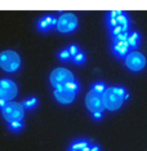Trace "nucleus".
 I'll list each match as a JSON object with an SVG mask.
<instances>
[{
    "label": "nucleus",
    "instance_id": "nucleus-19",
    "mask_svg": "<svg viewBox=\"0 0 147 151\" xmlns=\"http://www.w3.org/2000/svg\"><path fill=\"white\" fill-rule=\"evenodd\" d=\"M8 128L14 133H18L19 130L23 128V122H13V123H9L8 124Z\"/></svg>",
    "mask_w": 147,
    "mask_h": 151
},
{
    "label": "nucleus",
    "instance_id": "nucleus-23",
    "mask_svg": "<svg viewBox=\"0 0 147 151\" xmlns=\"http://www.w3.org/2000/svg\"><path fill=\"white\" fill-rule=\"evenodd\" d=\"M6 104H8V102H6V101H4V99H0V111H1V110L5 107Z\"/></svg>",
    "mask_w": 147,
    "mask_h": 151
},
{
    "label": "nucleus",
    "instance_id": "nucleus-1",
    "mask_svg": "<svg viewBox=\"0 0 147 151\" xmlns=\"http://www.w3.org/2000/svg\"><path fill=\"white\" fill-rule=\"evenodd\" d=\"M106 26H107L108 31H110L111 37H116L121 34L131 31V18L124 11H110L106 16Z\"/></svg>",
    "mask_w": 147,
    "mask_h": 151
},
{
    "label": "nucleus",
    "instance_id": "nucleus-10",
    "mask_svg": "<svg viewBox=\"0 0 147 151\" xmlns=\"http://www.w3.org/2000/svg\"><path fill=\"white\" fill-rule=\"evenodd\" d=\"M85 106H87V109L89 110L92 114H94V112H102L105 110L103 96L89 91L87 93V96H85Z\"/></svg>",
    "mask_w": 147,
    "mask_h": 151
},
{
    "label": "nucleus",
    "instance_id": "nucleus-5",
    "mask_svg": "<svg viewBox=\"0 0 147 151\" xmlns=\"http://www.w3.org/2000/svg\"><path fill=\"white\" fill-rule=\"evenodd\" d=\"M49 81L53 89H57V88L63 87V85L74 83V81H76V79H75L74 74L70 70L63 68V67H57L50 73Z\"/></svg>",
    "mask_w": 147,
    "mask_h": 151
},
{
    "label": "nucleus",
    "instance_id": "nucleus-3",
    "mask_svg": "<svg viewBox=\"0 0 147 151\" xmlns=\"http://www.w3.org/2000/svg\"><path fill=\"white\" fill-rule=\"evenodd\" d=\"M79 91H80L79 83H77V81H74V83L63 85V87H61V88L53 89V96H54V98H56V101L58 104L70 105L75 101Z\"/></svg>",
    "mask_w": 147,
    "mask_h": 151
},
{
    "label": "nucleus",
    "instance_id": "nucleus-8",
    "mask_svg": "<svg viewBox=\"0 0 147 151\" xmlns=\"http://www.w3.org/2000/svg\"><path fill=\"white\" fill-rule=\"evenodd\" d=\"M124 63L133 73H139V71H142L146 67L147 60H146L145 54H142L139 50H132L124 58Z\"/></svg>",
    "mask_w": 147,
    "mask_h": 151
},
{
    "label": "nucleus",
    "instance_id": "nucleus-18",
    "mask_svg": "<svg viewBox=\"0 0 147 151\" xmlns=\"http://www.w3.org/2000/svg\"><path fill=\"white\" fill-rule=\"evenodd\" d=\"M85 61H87V56H85L83 52L77 53L76 56L72 58V62H74L75 65H77V66H81V65H84V63H85Z\"/></svg>",
    "mask_w": 147,
    "mask_h": 151
},
{
    "label": "nucleus",
    "instance_id": "nucleus-12",
    "mask_svg": "<svg viewBox=\"0 0 147 151\" xmlns=\"http://www.w3.org/2000/svg\"><path fill=\"white\" fill-rule=\"evenodd\" d=\"M57 26V18L54 16H45L36 22V29L40 32H48L50 29Z\"/></svg>",
    "mask_w": 147,
    "mask_h": 151
},
{
    "label": "nucleus",
    "instance_id": "nucleus-15",
    "mask_svg": "<svg viewBox=\"0 0 147 151\" xmlns=\"http://www.w3.org/2000/svg\"><path fill=\"white\" fill-rule=\"evenodd\" d=\"M106 89H107V87H106V84L103 83V81H97V83L92 84L90 91L94 92V93H97V94L103 96V93L106 92Z\"/></svg>",
    "mask_w": 147,
    "mask_h": 151
},
{
    "label": "nucleus",
    "instance_id": "nucleus-13",
    "mask_svg": "<svg viewBox=\"0 0 147 151\" xmlns=\"http://www.w3.org/2000/svg\"><path fill=\"white\" fill-rule=\"evenodd\" d=\"M92 146V142L87 138H79L75 139L70 143L68 146V151H88Z\"/></svg>",
    "mask_w": 147,
    "mask_h": 151
},
{
    "label": "nucleus",
    "instance_id": "nucleus-21",
    "mask_svg": "<svg viewBox=\"0 0 147 151\" xmlns=\"http://www.w3.org/2000/svg\"><path fill=\"white\" fill-rule=\"evenodd\" d=\"M88 151H101V147L98 145H95V143H92V146L89 147V150Z\"/></svg>",
    "mask_w": 147,
    "mask_h": 151
},
{
    "label": "nucleus",
    "instance_id": "nucleus-4",
    "mask_svg": "<svg viewBox=\"0 0 147 151\" xmlns=\"http://www.w3.org/2000/svg\"><path fill=\"white\" fill-rule=\"evenodd\" d=\"M22 60L16 50H4L0 53V68L6 73H16L19 70Z\"/></svg>",
    "mask_w": 147,
    "mask_h": 151
},
{
    "label": "nucleus",
    "instance_id": "nucleus-11",
    "mask_svg": "<svg viewBox=\"0 0 147 151\" xmlns=\"http://www.w3.org/2000/svg\"><path fill=\"white\" fill-rule=\"evenodd\" d=\"M111 50H112V54H115V56L118 58H120V60H124V58L132 52L131 47H129L126 40H112Z\"/></svg>",
    "mask_w": 147,
    "mask_h": 151
},
{
    "label": "nucleus",
    "instance_id": "nucleus-2",
    "mask_svg": "<svg viewBox=\"0 0 147 151\" xmlns=\"http://www.w3.org/2000/svg\"><path fill=\"white\" fill-rule=\"evenodd\" d=\"M128 98V92L124 87H108L103 93V105L108 111H116Z\"/></svg>",
    "mask_w": 147,
    "mask_h": 151
},
{
    "label": "nucleus",
    "instance_id": "nucleus-14",
    "mask_svg": "<svg viewBox=\"0 0 147 151\" xmlns=\"http://www.w3.org/2000/svg\"><path fill=\"white\" fill-rule=\"evenodd\" d=\"M126 42H128V44H129V47H131L132 50H137V48H138L139 44H141V35H139V32L131 31L129 32L128 39H126Z\"/></svg>",
    "mask_w": 147,
    "mask_h": 151
},
{
    "label": "nucleus",
    "instance_id": "nucleus-20",
    "mask_svg": "<svg viewBox=\"0 0 147 151\" xmlns=\"http://www.w3.org/2000/svg\"><path fill=\"white\" fill-rule=\"evenodd\" d=\"M67 49H68V52H70V56H71V60L76 56L77 53H80L81 50H80V47L79 45H76V44H72V45H70V47H67Z\"/></svg>",
    "mask_w": 147,
    "mask_h": 151
},
{
    "label": "nucleus",
    "instance_id": "nucleus-22",
    "mask_svg": "<svg viewBox=\"0 0 147 151\" xmlns=\"http://www.w3.org/2000/svg\"><path fill=\"white\" fill-rule=\"evenodd\" d=\"M92 118L94 120H101L102 119V112H94V114H92Z\"/></svg>",
    "mask_w": 147,
    "mask_h": 151
},
{
    "label": "nucleus",
    "instance_id": "nucleus-16",
    "mask_svg": "<svg viewBox=\"0 0 147 151\" xmlns=\"http://www.w3.org/2000/svg\"><path fill=\"white\" fill-rule=\"evenodd\" d=\"M22 106L25 109L27 110H32V109H35L36 106H37V98L36 97H30V98H26L23 102H21Z\"/></svg>",
    "mask_w": 147,
    "mask_h": 151
},
{
    "label": "nucleus",
    "instance_id": "nucleus-6",
    "mask_svg": "<svg viewBox=\"0 0 147 151\" xmlns=\"http://www.w3.org/2000/svg\"><path fill=\"white\" fill-rule=\"evenodd\" d=\"M1 115L4 120L9 123L13 122H23L25 118V107L22 106L21 102H8L6 106L1 110Z\"/></svg>",
    "mask_w": 147,
    "mask_h": 151
},
{
    "label": "nucleus",
    "instance_id": "nucleus-9",
    "mask_svg": "<svg viewBox=\"0 0 147 151\" xmlns=\"http://www.w3.org/2000/svg\"><path fill=\"white\" fill-rule=\"evenodd\" d=\"M18 94V87L11 79H1L0 80V99L6 102L13 101Z\"/></svg>",
    "mask_w": 147,
    "mask_h": 151
},
{
    "label": "nucleus",
    "instance_id": "nucleus-7",
    "mask_svg": "<svg viewBox=\"0 0 147 151\" xmlns=\"http://www.w3.org/2000/svg\"><path fill=\"white\" fill-rule=\"evenodd\" d=\"M79 21L74 13H63L60 18H57V31L61 34H70L77 29Z\"/></svg>",
    "mask_w": 147,
    "mask_h": 151
},
{
    "label": "nucleus",
    "instance_id": "nucleus-17",
    "mask_svg": "<svg viewBox=\"0 0 147 151\" xmlns=\"http://www.w3.org/2000/svg\"><path fill=\"white\" fill-rule=\"evenodd\" d=\"M57 56H58V58H60V61H62V62H68V61L71 60L70 52H68V49H67V48H65V49L60 50Z\"/></svg>",
    "mask_w": 147,
    "mask_h": 151
}]
</instances>
